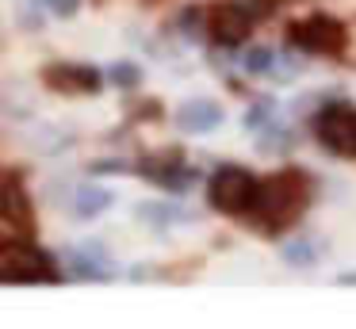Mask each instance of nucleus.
Here are the masks:
<instances>
[{"instance_id":"1","label":"nucleus","mask_w":356,"mask_h":329,"mask_svg":"<svg viewBox=\"0 0 356 329\" xmlns=\"http://www.w3.org/2000/svg\"><path fill=\"white\" fill-rule=\"evenodd\" d=\"M307 199H310V180H307V172H299V168L276 172V176H272V180L261 188V195H257V207H261V226H268V234L291 226V222L302 214Z\"/></svg>"},{"instance_id":"2","label":"nucleus","mask_w":356,"mask_h":329,"mask_svg":"<svg viewBox=\"0 0 356 329\" xmlns=\"http://www.w3.org/2000/svg\"><path fill=\"white\" fill-rule=\"evenodd\" d=\"M257 195H261V184L249 168L241 165H222L207 184V199L215 211L222 214H245L257 207Z\"/></svg>"},{"instance_id":"3","label":"nucleus","mask_w":356,"mask_h":329,"mask_svg":"<svg viewBox=\"0 0 356 329\" xmlns=\"http://www.w3.org/2000/svg\"><path fill=\"white\" fill-rule=\"evenodd\" d=\"M287 42L299 46V50H307V54L337 58V54H345V46H348V31H345V23H341L337 15L314 12V15H307V19H299V23L287 27Z\"/></svg>"},{"instance_id":"4","label":"nucleus","mask_w":356,"mask_h":329,"mask_svg":"<svg viewBox=\"0 0 356 329\" xmlns=\"http://www.w3.org/2000/svg\"><path fill=\"white\" fill-rule=\"evenodd\" d=\"M314 134L337 157H356V107L353 104H325L314 119Z\"/></svg>"},{"instance_id":"5","label":"nucleus","mask_w":356,"mask_h":329,"mask_svg":"<svg viewBox=\"0 0 356 329\" xmlns=\"http://www.w3.org/2000/svg\"><path fill=\"white\" fill-rule=\"evenodd\" d=\"M253 31V8L238 4V0H222L207 12V35L218 46H241Z\"/></svg>"},{"instance_id":"6","label":"nucleus","mask_w":356,"mask_h":329,"mask_svg":"<svg viewBox=\"0 0 356 329\" xmlns=\"http://www.w3.org/2000/svg\"><path fill=\"white\" fill-rule=\"evenodd\" d=\"M54 280V264H50L47 252L31 249H12L8 257H0V283H42Z\"/></svg>"},{"instance_id":"7","label":"nucleus","mask_w":356,"mask_h":329,"mask_svg":"<svg viewBox=\"0 0 356 329\" xmlns=\"http://www.w3.org/2000/svg\"><path fill=\"white\" fill-rule=\"evenodd\" d=\"M42 81L54 92H65V96H77V92L92 96V92H100L104 77L92 65H47L42 69Z\"/></svg>"},{"instance_id":"8","label":"nucleus","mask_w":356,"mask_h":329,"mask_svg":"<svg viewBox=\"0 0 356 329\" xmlns=\"http://www.w3.org/2000/svg\"><path fill=\"white\" fill-rule=\"evenodd\" d=\"M222 122V107L215 99H192L177 111V127L192 130V134H203V130H215Z\"/></svg>"},{"instance_id":"9","label":"nucleus","mask_w":356,"mask_h":329,"mask_svg":"<svg viewBox=\"0 0 356 329\" xmlns=\"http://www.w3.org/2000/svg\"><path fill=\"white\" fill-rule=\"evenodd\" d=\"M0 211L8 214L12 226H24L31 230V203H27V191L19 188V180H8L4 188H0Z\"/></svg>"},{"instance_id":"10","label":"nucleus","mask_w":356,"mask_h":329,"mask_svg":"<svg viewBox=\"0 0 356 329\" xmlns=\"http://www.w3.org/2000/svg\"><path fill=\"white\" fill-rule=\"evenodd\" d=\"M111 191H104V188H81L77 191V214L81 218H92V214H100V211H108L111 207Z\"/></svg>"},{"instance_id":"11","label":"nucleus","mask_w":356,"mask_h":329,"mask_svg":"<svg viewBox=\"0 0 356 329\" xmlns=\"http://www.w3.org/2000/svg\"><path fill=\"white\" fill-rule=\"evenodd\" d=\"M108 77H111V84H119V88H134V84L142 81V69L131 65V61H115Z\"/></svg>"},{"instance_id":"12","label":"nucleus","mask_w":356,"mask_h":329,"mask_svg":"<svg viewBox=\"0 0 356 329\" xmlns=\"http://www.w3.org/2000/svg\"><path fill=\"white\" fill-rule=\"evenodd\" d=\"M284 257L291 260V264H299V268L314 264V249H310L307 241H295V245H287V249H284Z\"/></svg>"},{"instance_id":"13","label":"nucleus","mask_w":356,"mask_h":329,"mask_svg":"<svg viewBox=\"0 0 356 329\" xmlns=\"http://www.w3.org/2000/svg\"><path fill=\"white\" fill-rule=\"evenodd\" d=\"M245 65H249V73H268V69L276 65V58H272L268 50H253V54H249Z\"/></svg>"},{"instance_id":"14","label":"nucleus","mask_w":356,"mask_h":329,"mask_svg":"<svg viewBox=\"0 0 356 329\" xmlns=\"http://www.w3.org/2000/svg\"><path fill=\"white\" fill-rule=\"evenodd\" d=\"M92 172H127L123 161H92Z\"/></svg>"},{"instance_id":"15","label":"nucleus","mask_w":356,"mask_h":329,"mask_svg":"<svg viewBox=\"0 0 356 329\" xmlns=\"http://www.w3.org/2000/svg\"><path fill=\"white\" fill-rule=\"evenodd\" d=\"M47 4L54 8L58 15H73V12H77V0H47Z\"/></svg>"}]
</instances>
